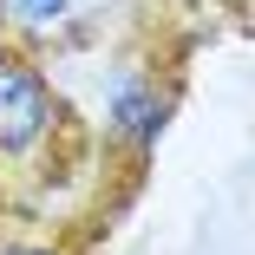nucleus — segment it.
<instances>
[{"instance_id": "nucleus-1", "label": "nucleus", "mask_w": 255, "mask_h": 255, "mask_svg": "<svg viewBox=\"0 0 255 255\" xmlns=\"http://www.w3.org/2000/svg\"><path fill=\"white\" fill-rule=\"evenodd\" d=\"M46 125H53V92H46L39 66L26 59H0V150H20L33 144Z\"/></svg>"}, {"instance_id": "nucleus-2", "label": "nucleus", "mask_w": 255, "mask_h": 255, "mask_svg": "<svg viewBox=\"0 0 255 255\" xmlns=\"http://www.w3.org/2000/svg\"><path fill=\"white\" fill-rule=\"evenodd\" d=\"M112 118H118V131H131V137H150L164 125V98L150 92L144 79H118V92H112Z\"/></svg>"}, {"instance_id": "nucleus-3", "label": "nucleus", "mask_w": 255, "mask_h": 255, "mask_svg": "<svg viewBox=\"0 0 255 255\" xmlns=\"http://www.w3.org/2000/svg\"><path fill=\"white\" fill-rule=\"evenodd\" d=\"M13 13L33 20V26H46V20H59V13H66V0H13Z\"/></svg>"}, {"instance_id": "nucleus-4", "label": "nucleus", "mask_w": 255, "mask_h": 255, "mask_svg": "<svg viewBox=\"0 0 255 255\" xmlns=\"http://www.w3.org/2000/svg\"><path fill=\"white\" fill-rule=\"evenodd\" d=\"M20 255H26V249H20Z\"/></svg>"}]
</instances>
